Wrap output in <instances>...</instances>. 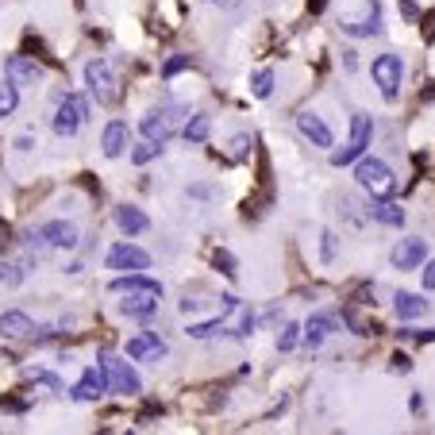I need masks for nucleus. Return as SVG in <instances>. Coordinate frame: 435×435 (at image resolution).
Returning a JSON list of instances; mask_svg holds the SVG:
<instances>
[{
  "instance_id": "nucleus-1",
  "label": "nucleus",
  "mask_w": 435,
  "mask_h": 435,
  "mask_svg": "<svg viewBox=\"0 0 435 435\" xmlns=\"http://www.w3.org/2000/svg\"><path fill=\"white\" fill-rule=\"evenodd\" d=\"M185 120H189V108L185 104H158V108H151L143 116V135L146 139H154V143H166L170 135H177V131L185 127Z\"/></svg>"
},
{
  "instance_id": "nucleus-2",
  "label": "nucleus",
  "mask_w": 435,
  "mask_h": 435,
  "mask_svg": "<svg viewBox=\"0 0 435 435\" xmlns=\"http://www.w3.org/2000/svg\"><path fill=\"white\" fill-rule=\"evenodd\" d=\"M370 139H374V120L370 116H351V139H347V146H339V151L332 154V166H351V162H358L366 154V146H370Z\"/></svg>"
},
{
  "instance_id": "nucleus-3",
  "label": "nucleus",
  "mask_w": 435,
  "mask_h": 435,
  "mask_svg": "<svg viewBox=\"0 0 435 435\" xmlns=\"http://www.w3.org/2000/svg\"><path fill=\"white\" fill-rule=\"evenodd\" d=\"M355 182L362 185L370 196H389L393 189H397V177H393V170L385 166L382 158H358V166H355Z\"/></svg>"
},
{
  "instance_id": "nucleus-4",
  "label": "nucleus",
  "mask_w": 435,
  "mask_h": 435,
  "mask_svg": "<svg viewBox=\"0 0 435 435\" xmlns=\"http://www.w3.org/2000/svg\"><path fill=\"white\" fill-rule=\"evenodd\" d=\"M370 77L382 89L385 101H397L401 85H405V62H401V54H377L370 65Z\"/></svg>"
},
{
  "instance_id": "nucleus-5",
  "label": "nucleus",
  "mask_w": 435,
  "mask_h": 435,
  "mask_svg": "<svg viewBox=\"0 0 435 435\" xmlns=\"http://www.w3.org/2000/svg\"><path fill=\"white\" fill-rule=\"evenodd\" d=\"M85 85H89V93L96 96V104H116L120 101V81H116V73H112V65L104 58H93L85 65Z\"/></svg>"
},
{
  "instance_id": "nucleus-6",
  "label": "nucleus",
  "mask_w": 435,
  "mask_h": 435,
  "mask_svg": "<svg viewBox=\"0 0 435 435\" xmlns=\"http://www.w3.org/2000/svg\"><path fill=\"white\" fill-rule=\"evenodd\" d=\"M89 120V101L77 93H65L58 101V112H54V135L58 139H70L77 135V127Z\"/></svg>"
},
{
  "instance_id": "nucleus-7",
  "label": "nucleus",
  "mask_w": 435,
  "mask_h": 435,
  "mask_svg": "<svg viewBox=\"0 0 435 435\" xmlns=\"http://www.w3.org/2000/svg\"><path fill=\"white\" fill-rule=\"evenodd\" d=\"M124 351H127V358H131V362H154V366H158L162 358L170 355L166 339H162L158 332H139V335H131Z\"/></svg>"
},
{
  "instance_id": "nucleus-8",
  "label": "nucleus",
  "mask_w": 435,
  "mask_h": 435,
  "mask_svg": "<svg viewBox=\"0 0 435 435\" xmlns=\"http://www.w3.org/2000/svg\"><path fill=\"white\" fill-rule=\"evenodd\" d=\"M101 366H104V374H108L112 393H124V397H135V393L143 389L139 374L131 370V366L124 362V358H116V355H101Z\"/></svg>"
},
{
  "instance_id": "nucleus-9",
  "label": "nucleus",
  "mask_w": 435,
  "mask_h": 435,
  "mask_svg": "<svg viewBox=\"0 0 435 435\" xmlns=\"http://www.w3.org/2000/svg\"><path fill=\"white\" fill-rule=\"evenodd\" d=\"M4 77L12 81L15 89H27V85H39V81L46 77L43 62H35L31 54H12V58L4 62Z\"/></svg>"
},
{
  "instance_id": "nucleus-10",
  "label": "nucleus",
  "mask_w": 435,
  "mask_h": 435,
  "mask_svg": "<svg viewBox=\"0 0 435 435\" xmlns=\"http://www.w3.org/2000/svg\"><path fill=\"white\" fill-rule=\"evenodd\" d=\"M35 239L43 243V247H54V251H73L77 247V227L70 224V220H51V224H43L35 232Z\"/></svg>"
},
{
  "instance_id": "nucleus-11",
  "label": "nucleus",
  "mask_w": 435,
  "mask_h": 435,
  "mask_svg": "<svg viewBox=\"0 0 435 435\" xmlns=\"http://www.w3.org/2000/svg\"><path fill=\"white\" fill-rule=\"evenodd\" d=\"M158 289H127L124 301H120V316H131V320H146L158 312Z\"/></svg>"
},
{
  "instance_id": "nucleus-12",
  "label": "nucleus",
  "mask_w": 435,
  "mask_h": 435,
  "mask_svg": "<svg viewBox=\"0 0 435 435\" xmlns=\"http://www.w3.org/2000/svg\"><path fill=\"white\" fill-rule=\"evenodd\" d=\"M108 270H151V254L135 243H116L108 251Z\"/></svg>"
},
{
  "instance_id": "nucleus-13",
  "label": "nucleus",
  "mask_w": 435,
  "mask_h": 435,
  "mask_svg": "<svg viewBox=\"0 0 435 435\" xmlns=\"http://www.w3.org/2000/svg\"><path fill=\"white\" fill-rule=\"evenodd\" d=\"M424 258H428V243L424 239H401L397 247H393L389 254V262H393V270H416V266H424Z\"/></svg>"
},
{
  "instance_id": "nucleus-14",
  "label": "nucleus",
  "mask_w": 435,
  "mask_h": 435,
  "mask_svg": "<svg viewBox=\"0 0 435 435\" xmlns=\"http://www.w3.org/2000/svg\"><path fill=\"white\" fill-rule=\"evenodd\" d=\"M104 389H108V374H104V366L96 362L81 374V382L70 389V397L73 401H96V397H104Z\"/></svg>"
},
{
  "instance_id": "nucleus-15",
  "label": "nucleus",
  "mask_w": 435,
  "mask_h": 435,
  "mask_svg": "<svg viewBox=\"0 0 435 435\" xmlns=\"http://www.w3.org/2000/svg\"><path fill=\"white\" fill-rule=\"evenodd\" d=\"M343 31L355 35V39L382 35V4H377V0H366V15L362 20H343Z\"/></svg>"
},
{
  "instance_id": "nucleus-16",
  "label": "nucleus",
  "mask_w": 435,
  "mask_h": 435,
  "mask_svg": "<svg viewBox=\"0 0 435 435\" xmlns=\"http://www.w3.org/2000/svg\"><path fill=\"white\" fill-rule=\"evenodd\" d=\"M39 327L31 324L27 312H0V335L4 339H35Z\"/></svg>"
},
{
  "instance_id": "nucleus-17",
  "label": "nucleus",
  "mask_w": 435,
  "mask_h": 435,
  "mask_svg": "<svg viewBox=\"0 0 435 435\" xmlns=\"http://www.w3.org/2000/svg\"><path fill=\"white\" fill-rule=\"evenodd\" d=\"M297 131L308 139L312 146H332V127H327L316 112H301V116H297Z\"/></svg>"
},
{
  "instance_id": "nucleus-18",
  "label": "nucleus",
  "mask_w": 435,
  "mask_h": 435,
  "mask_svg": "<svg viewBox=\"0 0 435 435\" xmlns=\"http://www.w3.org/2000/svg\"><path fill=\"white\" fill-rule=\"evenodd\" d=\"M112 220H116V227H120L124 235H143L146 227H151V220H146L143 208H135V204H116Z\"/></svg>"
},
{
  "instance_id": "nucleus-19",
  "label": "nucleus",
  "mask_w": 435,
  "mask_h": 435,
  "mask_svg": "<svg viewBox=\"0 0 435 435\" xmlns=\"http://www.w3.org/2000/svg\"><path fill=\"white\" fill-rule=\"evenodd\" d=\"M127 143H131V131L124 120H112L108 127H104V135H101V146H104V154L108 158H120V154L127 151Z\"/></svg>"
},
{
  "instance_id": "nucleus-20",
  "label": "nucleus",
  "mask_w": 435,
  "mask_h": 435,
  "mask_svg": "<svg viewBox=\"0 0 435 435\" xmlns=\"http://www.w3.org/2000/svg\"><path fill=\"white\" fill-rule=\"evenodd\" d=\"M370 220H377V224H385V227H405V208L393 204V201H385V196H374Z\"/></svg>"
},
{
  "instance_id": "nucleus-21",
  "label": "nucleus",
  "mask_w": 435,
  "mask_h": 435,
  "mask_svg": "<svg viewBox=\"0 0 435 435\" xmlns=\"http://www.w3.org/2000/svg\"><path fill=\"white\" fill-rule=\"evenodd\" d=\"M393 308H397L401 320H420V316H428V301H424L420 293H397V297H393Z\"/></svg>"
},
{
  "instance_id": "nucleus-22",
  "label": "nucleus",
  "mask_w": 435,
  "mask_h": 435,
  "mask_svg": "<svg viewBox=\"0 0 435 435\" xmlns=\"http://www.w3.org/2000/svg\"><path fill=\"white\" fill-rule=\"evenodd\" d=\"M332 332H335V316H324V312H316V316H312L308 324H305V343H308L312 351H316Z\"/></svg>"
},
{
  "instance_id": "nucleus-23",
  "label": "nucleus",
  "mask_w": 435,
  "mask_h": 435,
  "mask_svg": "<svg viewBox=\"0 0 435 435\" xmlns=\"http://www.w3.org/2000/svg\"><path fill=\"white\" fill-rule=\"evenodd\" d=\"M208 131H212V116H208V112H193V116L185 120L182 135H185V143H204Z\"/></svg>"
},
{
  "instance_id": "nucleus-24",
  "label": "nucleus",
  "mask_w": 435,
  "mask_h": 435,
  "mask_svg": "<svg viewBox=\"0 0 435 435\" xmlns=\"http://www.w3.org/2000/svg\"><path fill=\"white\" fill-rule=\"evenodd\" d=\"M15 104H20V89L8 81V85H0V120H8L15 112Z\"/></svg>"
},
{
  "instance_id": "nucleus-25",
  "label": "nucleus",
  "mask_w": 435,
  "mask_h": 435,
  "mask_svg": "<svg viewBox=\"0 0 435 435\" xmlns=\"http://www.w3.org/2000/svg\"><path fill=\"white\" fill-rule=\"evenodd\" d=\"M251 93L258 96V101H266V96L274 93V73H270V70H258V73H254V81H251Z\"/></svg>"
},
{
  "instance_id": "nucleus-26",
  "label": "nucleus",
  "mask_w": 435,
  "mask_h": 435,
  "mask_svg": "<svg viewBox=\"0 0 435 435\" xmlns=\"http://www.w3.org/2000/svg\"><path fill=\"white\" fill-rule=\"evenodd\" d=\"M158 151H162V143H154V139H146V143H139L135 151H131V162L135 166H146L151 158H158Z\"/></svg>"
},
{
  "instance_id": "nucleus-27",
  "label": "nucleus",
  "mask_w": 435,
  "mask_h": 435,
  "mask_svg": "<svg viewBox=\"0 0 435 435\" xmlns=\"http://www.w3.org/2000/svg\"><path fill=\"white\" fill-rule=\"evenodd\" d=\"M20 277H23V270L15 266V262H4V258H0V285H4V289L20 285Z\"/></svg>"
},
{
  "instance_id": "nucleus-28",
  "label": "nucleus",
  "mask_w": 435,
  "mask_h": 435,
  "mask_svg": "<svg viewBox=\"0 0 435 435\" xmlns=\"http://www.w3.org/2000/svg\"><path fill=\"white\" fill-rule=\"evenodd\" d=\"M212 266H216L224 277H232V282H235V274H239V270H235V258H232L227 251H216V254H212Z\"/></svg>"
},
{
  "instance_id": "nucleus-29",
  "label": "nucleus",
  "mask_w": 435,
  "mask_h": 435,
  "mask_svg": "<svg viewBox=\"0 0 435 435\" xmlns=\"http://www.w3.org/2000/svg\"><path fill=\"white\" fill-rule=\"evenodd\" d=\"M301 343V327L297 324H285L282 335H277V351H293Z\"/></svg>"
},
{
  "instance_id": "nucleus-30",
  "label": "nucleus",
  "mask_w": 435,
  "mask_h": 435,
  "mask_svg": "<svg viewBox=\"0 0 435 435\" xmlns=\"http://www.w3.org/2000/svg\"><path fill=\"white\" fill-rule=\"evenodd\" d=\"M251 146H254V139H251V135H235V139H232V158H235V162H243V158L251 154Z\"/></svg>"
},
{
  "instance_id": "nucleus-31",
  "label": "nucleus",
  "mask_w": 435,
  "mask_h": 435,
  "mask_svg": "<svg viewBox=\"0 0 435 435\" xmlns=\"http://www.w3.org/2000/svg\"><path fill=\"white\" fill-rule=\"evenodd\" d=\"M31 377H35V382H43V385H51V389L54 393H62V382H58V377H54L51 370H27Z\"/></svg>"
},
{
  "instance_id": "nucleus-32",
  "label": "nucleus",
  "mask_w": 435,
  "mask_h": 435,
  "mask_svg": "<svg viewBox=\"0 0 435 435\" xmlns=\"http://www.w3.org/2000/svg\"><path fill=\"white\" fill-rule=\"evenodd\" d=\"M189 65V58L182 54V58H166V65H162V77H174V73H182Z\"/></svg>"
},
{
  "instance_id": "nucleus-33",
  "label": "nucleus",
  "mask_w": 435,
  "mask_h": 435,
  "mask_svg": "<svg viewBox=\"0 0 435 435\" xmlns=\"http://www.w3.org/2000/svg\"><path fill=\"white\" fill-rule=\"evenodd\" d=\"M320 239H324V243H320V254H324V262H332V258H335V235L324 232Z\"/></svg>"
},
{
  "instance_id": "nucleus-34",
  "label": "nucleus",
  "mask_w": 435,
  "mask_h": 435,
  "mask_svg": "<svg viewBox=\"0 0 435 435\" xmlns=\"http://www.w3.org/2000/svg\"><path fill=\"white\" fill-rule=\"evenodd\" d=\"M401 15H405V20H420V8H416V0H401Z\"/></svg>"
},
{
  "instance_id": "nucleus-35",
  "label": "nucleus",
  "mask_w": 435,
  "mask_h": 435,
  "mask_svg": "<svg viewBox=\"0 0 435 435\" xmlns=\"http://www.w3.org/2000/svg\"><path fill=\"white\" fill-rule=\"evenodd\" d=\"M424 289H435V262L424 258Z\"/></svg>"
},
{
  "instance_id": "nucleus-36",
  "label": "nucleus",
  "mask_w": 435,
  "mask_h": 435,
  "mask_svg": "<svg viewBox=\"0 0 435 435\" xmlns=\"http://www.w3.org/2000/svg\"><path fill=\"white\" fill-rule=\"evenodd\" d=\"M424 39H428V43L435 39V12H428V15H424Z\"/></svg>"
},
{
  "instance_id": "nucleus-37",
  "label": "nucleus",
  "mask_w": 435,
  "mask_h": 435,
  "mask_svg": "<svg viewBox=\"0 0 435 435\" xmlns=\"http://www.w3.org/2000/svg\"><path fill=\"white\" fill-rule=\"evenodd\" d=\"M393 370H412V358H408V355H393Z\"/></svg>"
},
{
  "instance_id": "nucleus-38",
  "label": "nucleus",
  "mask_w": 435,
  "mask_h": 435,
  "mask_svg": "<svg viewBox=\"0 0 435 435\" xmlns=\"http://www.w3.org/2000/svg\"><path fill=\"white\" fill-rule=\"evenodd\" d=\"M8 243H12V227H8V224H4V220H0V251H4V247H8Z\"/></svg>"
},
{
  "instance_id": "nucleus-39",
  "label": "nucleus",
  "mask_w": 435,
  "mask_h": 435,
  "mask_svg": "<svg viewBox=\"0 0 435 435\" xmlns=\"http://www.w3.org/2000/svg\"><path fill=\"white\" fill-rule=\"evenodd\" d=\"M31 143H35L31 135H20V139H15V146H20V151H31Z\"/></svg>"
},
{
  "instance_id": "nucleus-40",
  "label": "nucleus",
  "mask_w": 435,
  "mask_h": 435,
  "mask_svg": "<svg viewBox=\"0 0 435 435\" xmlns=\"http://www.w3.org/2000/svg\"><path fill=\"white\" fill-rule=\"evenodd\" d=\"M327 8V0H308V12H324Z\"/></svg>"
},
{
  "instance_id": "nucleus-41",
  "label": "nucleus",
  "mask_w": 435,
  "mask_h": 435,
  "mask_svg": "<svg viewBox=\"0 0 435 435\" xmlns=\"http://www.w3.org/2000/svg\"><path fill=\"white\" fill-rule=\"evenodd\" d=\"M208 4H216V8H235V4H243V0H208Z\"/></svg>"
}]
</instances>
